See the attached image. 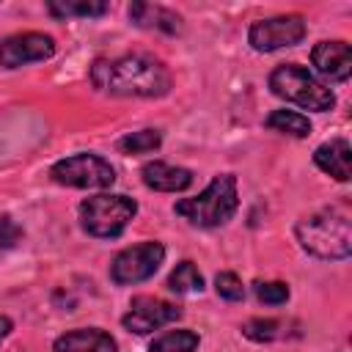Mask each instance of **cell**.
Instances as JSON below:
<instances>
[{
  "label": "cell",
  "mask_w": 352,
  "mask_h": 352,
  "mask_svg": "<svg viewBox=\"0 0 352 352\" xmlns=\"http://www.w3.org/2000/svg\"><path fill=\"white\" fill-rule=\"evenodd\" d=\"M91 82L110 96H143L160 99L170 91L173 77L168 66L146 52H129L118 58H99L91 66Z\"/></svg>",
  "instance_id": "obj_1"
},
{
  "label": "cell",
  "mask_w": 352,
  "mask_h": 352,
  "mask_svg": "<svg viewBox=\"0 0 352 352\" xmlns=\"http://www.w3.org/2000/svg\"><path fill=\"white\" fill-rule=\"evenodd\" d=\"M300 248L324 261H341L352 253V220L344 206H324L294 226Z\"/></svg>",
  "instance_id": "obj_2"
},
{
  "label": "cell",
  "mask_w": 352,
  "mask_h": 352,
  "mask_svg": "<svg viewBox=\"0 0 352 352\" xmlns=\"http://www.w3.org/2000/svg\"><path fill=\"white\" fill-rule=\"evenodd\" d=\"M239 209L236 176L217 173L195 198H182L173 204V212L198 228H217L226 226Z\"/></svg>",
  "instance_id": "obj_3"
},
{
  "label": "cell",
  "mask_w": 352,
  "mask_h": 352,
  "mask_svg": "<svg viewBox=\"0 0 352 352\" xmlns=\"http://www.w3.org/2000/svg\"><path fill=\"white\" fill-rule=\"evenodd\" d=\"M270 91L292 104H300V107L316 110V113L333 110V104H336V94L300 63L275 66L270 72Z\"/></svg>",
  "instance_id": "obj_4"
},
{
  "label": "cell",
  "mask_w": 352,
  "mask_h": 352,
  "mask_svg": "<svg viewBox=\"0 0 352 352\" xmlns=\"http://www.w3.org/2000/svg\"><path fill=\"white\" fill-rule=\"evenodd\" d=\"M138 201L129 195H113L99 192L80 204V226L85 234L96 239H116L124 234V228L135 220Z\"/></svg>",
  "instance_id": "obj_5"
},
{
  "label": "cell",
  "mask_w": 352,
  "mask_h": 352,
  "mask_svg": "<svg viewBox=\"0 0 352 352\" xmlns=\"http://www.w3.org/2000/svg\"><path fill=\"white\" fill-rule=\"evenodd\" d=\"M50 179L55 184L77 187V190H104V187H113L116 170L104 157L91 154V151H80V154L58 160L50 168Z\"/></svg>",
  "instance_id": "obj_6"
},
{
  "label": "cell",
  "mask_w": 352,
  "mask_h": 352,
  "mask_svg": "<svg viewBox=\"0 0 352 352\" xmlns=\"http://www.w3.org/2000/svg\"><path fill=\"white\" fill-rule=\"evenodd\" d=\"M165 261V245L157 242V239H148V242H138L132 248H124L113 264H110V280L118 283V286H135V283H143L148 280L160 264Z\"/></svg>",
  "instance_id": "obj_7"
},
{
  "label": "cell",
  "mask_w": 352,
  "mask_h": 352,
  "mask_svg": "<svg viewBox=\"0 0 352 352\" xmlns=\"http://www.w3.org/2000/svg\"><path fill=\"white\" fill-rule=\"evenodd\" d=\"M305 33H308V25L300 14H280L270 19H256L248 30V44L256 52H275V50L300 44Z\"/></svg>",
  "instance_id": "obj_8"
},
{
  "label": "cell",
  "mask_w": 352,
  "mask_h": 352,
  "mask_svg": "<svg viewBox=\"0 0 352 352\" xmlns=\"http://www.w3.org/2000/svg\"><path fill=\"white\" fill-rule=\"evenodd\" d=\"M55 55V38L38 30L11 33L0 38V66L3 69H19L28 63L50 60Z\"/></svg>",
  "instance_id": "obj_9"
},
{
  "label": "cell",
  "mask_w": 352,
  "mask_h": 352,
  "mask_svg": "<svg viewBox=\"0 0 352 352\" xmlns=\"http://www.w3.org/2000/svg\"><path fill=\"white\" fill-rule=\"evenodd\" d=\"M182 316V308L176 302L151 297V294H138L129 302V311L121 316V324L135 333V336H146L151 330H160L170 322H176Z\"/></svg>",
  "instance_id": "obj_10"
},
{
  "label": "cell",
  "mask_w": 352,
  "mask_h": 352,
  "mask_svg": "<svg viewBox=\"0 0 352 352\" xmlns=\"http://www.w3.org/2000/svg\"><path fill=\"white\" fill-rule=\"evenodd\" d=\"M311 63L330 82H346L349 74H352V47L346 41H341V38L319 41L311 50Z\"/></svg>",
  "instance_id": "obj_11"
},
{
  "label": "cell",
  "mask_w": 352,
  "mask_h": 352,
  "mask_svg": "<svg viewBox=\"0 0 352 352\" xmlns=\"http://www.w3.org/2000/svg\"><path fill=\"white\" fill-rule=\"evenodd\" d=\"M140 179L148 190H157V192H182L192 184V170L187 168H179V165H170V162H162V160H154V162H146L140 168Z\"/></svg>",
  "instance_id": "obj_12"
},
{
  "label": "cell",
  "mask_w": 352,
  "mask_h": 352,
  "mask_svg": "<svg viewBox=\"0 0 352 352\" xmlns=\"http://www.w3.org/2000/svg\"><path fill=\"white\" fill-rule=\"evenodd\" d=\"M52 352H118V344L99 327H80L58 336L52 341Z\"/></svg>",
  "instance_id": "obj_13"
},
{
  "label": "cell",
  "mask_w": 352,
  "mask_h": 352,
  "mask_svg": "<svg viewBox=\"0 0 352 352\" xmlns=\"http://www.w3.org/2000/svg\"><path fill=\"white\" fill-rule=\"evenodd\" d=\"M314 162L322 173L333 176L336 182H349L352 176V148L346 138H333L314 151Z\"/></svg>",
  "instance_id": "obj_14"
},
{
  "label": "cell",
  "mask_w": 352,
  "mask_h": 352,
  "mask_svg": "<svg viewBox=\"0 0 352 352\" xmlns=\"http://www.w3.org/2000/svg\"><path fill=\"white\" fill-rule=\"evenodd\" d=\"M129 19H132V25H138L143 30H157V33H168V36L182 33V16L157 3H132Z\"/></svg>",
  "instance_id": "obj_15"
},
{
  "label": "cell",
  "mask_w": 352,
  "mask_h": 352,
  "mask_svg": "<svg viewBox=\"0 0 352 352\" xmlns=\"http://www.w3.org/2000/svg\"><path fill=\"white\" fill-rule=\"evenodd\" d=\"M47 11L58 19H69V16H104L110 11V6L104 0H52L47 3Z\"/></svg>",
  "instance_id": "obj_16"
},
{
  "label": "cell",
  "mask_w": 352,
  "mask_h": 352,
  "mask_svg": "<svg viewBox=\"0 0 352 352\" xmlns=\"http://www.w3.org/2000/svg\"><path fill=\"white\" fill-rule=\"evenodd\" d=\"M267 129H275V132H283V135H292V138H308L311 135V121L308 116L297 113V110H272L264 121Z\"/></svg>",
  "instance_id": "obj_17"
},
{
  "label": "cell",
  "mask_w": 352,
  "mask_h": 352,
  "mask_svg": "<svg viewBox=\"0 0 352 352\" xmlns=\"http://www.w3.org/2000/svg\"><path fill=\"white\" fill-rule=\"evenodd\" d=\"M168 289L176 292V294H198L204 289V275L198 272V267L190 258H184L168 275Z\"/></svg>",
  "instance_id": "obj_18"
},
{
  "label": "cell",
  "mask_w": 352,
  "mask_h": 352,
  "mask_svg": "<svg viewBox=\"0 0 352 352\" xmlns=\"http://www.w3.org/2000/svg\"><path fill=\"white\" fill-rule=\"evenodd\" d=\"M198 344L201 338L192 330H165L148 344V352H195Z\"/></svg>",
  "instance_id": "obj_19"
},
{
  "label": "cell",
  "mask_w": 352,
  "mask_h": 352,
  "mask_svg": "<svg viewBox=\"0 0 352 352\" xmlns=\"http://www.w3.org/2000/svg\"><path fill=\"white\" fill-rule=\"evenodd\" d=\"M162 146V135L160 129H138V132H129L118 140V151L121 154H151Z\"/></svg>",
  "instance_id": "obj_20"
},
{
  "label": "cell",
  "mask_w": 352,
  "mask_h": 352,
  "mask_svg": "<svg viewBox=\"0 0 352 352\" xmlns=\"http://www.w3.org/2000/svg\"><path fill=\"white\" fill-rule=\"evenodd\" d=\"M280 333H283V322L280 319H261V316H256V319H248L242 324V336L256 341V344L275 341V338H280Z\"/></svg>",
  "instance_id": "obj_21"
},
{
  "label": "cell",
  "mask_w": 352,
  "mask_h": 352,
  "mask_svg": "<svg viewBox=\"0 0 352 352\" xmlns=\"http://www.w3.org/2000/svg\"><path fill=\"white\" fill-rule=\"evenodd\" d=\"M253 292L264 305H283L289 300V286L283 280H256Z\"/></svg>",
  "instance_id": "obj_22"
},
{
  "label": "cell",
  "mask_w": 352,
  "mask_h": 352,
  "mask_svg": "<svg viewBox=\"0 0 352 352\" xmlns=\"http://www.w3.org/2000/svg\"><path fill=\"white\" fill-rule=\"evenodd\" d=\"M214 292H217L223 300H228V302L245 300V286H242V280H239L236 272H217V278H214Z\"/></svg>",
  "instance_id": "obj_23"
},
{
  "label": "cell",
  "mask_w": 352,
  "mask_h": 352,
  "mask_svg": "<svg viewBox=\"0 0 352 352\" xmlns=\"http://www.w3.org/2000/svg\"><path fill=\"white\" fill-rule=\"evenodd\" d=\"M19 239H22V226L8 214H0V250L14 248Z\"/></svg>",
  "instance_id": "obj_24"
},
{
  "label": "cell",
  "mask_w": 352,
  "mask_h": 352,
  "mask_svg": "<svg viewBox=\"0 0 352 352\" xmlns=\"http://www.w3.org/2000/svg\"><path fill=\"white\" fill-rule=\"evenodd\" d=\"M11 330H14V322H11L8 316H3V314H0V344L6 341V336H8Z\"/></svg>",
  "instance_id": "obj_25"
}]
</instances>
